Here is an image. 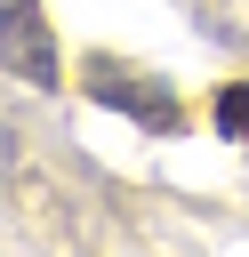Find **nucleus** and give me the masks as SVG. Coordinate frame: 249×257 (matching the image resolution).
Returning a JSON list of instances; mask_svg holds the SVG:
<instances>
[{
    "instance_id": "1",
    "label": "nucleus",
    "mask_w": 249,
    "mask_h": 257,
    "mask_svg": "<svg viewBox=\"0 0 249 257\" xmlns=\"http://www.w3.org/2000/svg\"><path fill=\"white\" fill-rule=\"evenodd\" d=\"M80 88H88L104 112L137 120L145 137H177V128H185V96H177L161 72H145V64H112V56H96V64L80 72Z\"/></svg>"
},
{
    "instance_id": "2",
    "label": "nucleus",
    "mask_w": 249,
    "mask_h": 257,
    "mask_svg": "<svg viewBox=\"0 0 249 257\" xmlns=\"http://www.w3.org/2000/svg\"><path fill=\"white\" fill-rule=\"evenodd\" d=\"M0 72H16L32 88L64 80V48H56V24L40 0H0Z\"/></svg>"
},
{
    "instance_id": "3",
    "label": "nucleus",
    "mask_w": 249,
    "mask_h": 257,
    "mask_svg": "<svg viewBox=\"0 0 249 257\" xmlns=\"http://www.w3.org/2000/svg\"><path fill=\"white\" fill-rule=\"evenodd\" d=\"M209 112H217V137H233V145H241V137H249V80H225Z\"/></svg>"
}]
</instances>
